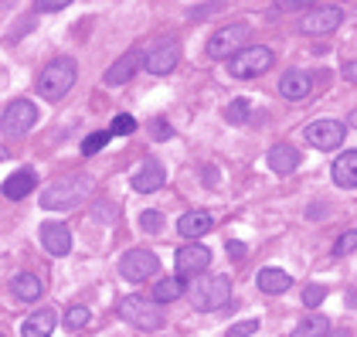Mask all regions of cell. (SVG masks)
I'll return each mask as SVG.
<instances>
[{
  "instance_id": "8fae6325",
  "label": "cell",
  "mask_w": 357,
  "mask_h": 337,
  "mask_svg": "<svg viewBox=\"0 0 357 337\" xmlns=\"http://www.w3.org/2000/svg\"><path fill=\"white\" fill-rule=\"evenodd\" d=\"M177 61H181V45H177V41H164V45H157L150 55L143 58L139 65H143L150 75H170V72L177 68Z\"/></svg>"
},
{
  "instance_id": "6da1fadb",
  "label": "cell",
  "mask_w": 357,
  "mask_h": 337,
  "mask_svg": "<svg viewBox=\"0 0 357 337\" xmlns=\"http://www.w3.org/2000/svg\"><path fill=\"white\" fill-rule=\"evenodd\" d=\"M92 195V177L89 174H65L55 177L45 191H41V208L48 211H72Z\"/></svg>"
},
{
  "instance_id": "f35d334b",
  "label": "cell",
  "mask_w": 357,
  "mask_h": 337,
  "mask_svg": "<svg viewBox=\"0 0 357 337\" xmlns=\"http://www.w3.org/2000/svg\"><path fill=\"white\" fill-rule=\"evenodd\" d=\"M3 160H7V147H0V164H3Z\"/></svg>"
},
{
  "instance_id": "8d00e7d4",
  "label": "cell",
  "mask_w": 357,
  "mask_h": 337,
  "mask_svg": "<svg viewBox=\"0 0 357 337\" xmlns=\"http://www.w3.org/2000/svg\"><path fill=\"white\" fill-rule=\"evenodd\" d=\"M221 7V0H215V3H208V7H201V10H191V17H208L211 10H218Z\"/></svg>"
},
{
  "instance_id": "f1b7e54d",
  "label": "cell",
  "mask_w": 357,
  "mask_h": 337,
  "mask_svg": "<svg viewBox=\"0 0 357 337\" xmlns=\"http://www.w3.org/2000/svg\"><path fill=\"white\" fill-rule=\"evenodd\" d=\"M89 324V307H68L65 310V327H72V331H79V327H85Z\"/></svg>"
},
{
  "instance_id": "d6a6232c",
  "label": "cell",
  "mask_w": 357,
  "mask_h": 337,
  "mask_svg": "<svg viewBox=\"0 0 357 337\" xmlns=\"http://www.w3.org/2000/svg\"><path fill=\"white\" fill-rule=\"evenodd\" d=\"M139 228H143V232H160V228H164L160 211H143V215H139Z\"/></svg>"
},
{
  "instance_id": "cb8c5ba5",
  "label": "cell",
  "mask_w": 357,
  "mask_h": 337,
  "mask_svg": "<svg viewBox=\"0 0 357 337\" xmlns=\"http://www.w3.org/2000/svg\"><path fill=\"white\" fill-rule=\"evenodd\" d=\"M289 337H333V327H330L327 317H320V313H313V317H306L296 324V331Z\"/></svg>"
},
{
  "instance_id": "484cf974",
  "label": "cell",
  "mask_w": 357,
  "mask_h": 337,
  "mask_svg": "<svg viewBox=\"0 0 357 337\" xmlns=\"http://www.w3.org/2000/svg\"><path fill=\"white\" fill-rule=\"evenodd\" d=\"M248 119H252V103H248V99H231V103L225 106V123L245 126Z\"/></svg>"
},
{
  "instance_id": "836d02e7",
  "label": "cell",
  "mask_w": 357,
  "mask_h": 337,
  "mask_svg": "<svg viewBox=\"0 0 357 337\" xmlns=\"http://www.w3.org/2000/svg\"><path fill=\"white\" fill-rule=\"evenodd\" d=\"M255 331H259V320L252 317V320H238V324L228 331V337H252Z\"/></svg>"
},
{
  "instance_id": "d6986e66",
  "label": "cell",
  "mask_w": 357,
  "mask_h": 337,
  "mask_svg": "<svg viewBox=\"0 0 357 337\" xmlns=\"http://www.w3.org/2000/svg\"><path fill=\"white\" fill-rule=\"evenodd\" d=\"M333 184L344 188V191H354L357 188V150H344L333 160Z\"/></svg>"
},
{
  "instance_id": "9c48e42d",
  "label": "cell",
  "mask_w": 357,
  "mask_h": 337,
  "mask_svg": "<svg viewBox=\"0 0 357 337\" xmlns=\"http://www.w3.org/2000/svg\"><path fill=\"white\" fill-rule=\"evenodd\" d=\"M306 143L313 150H337L340 143L347 140V126L340 119H313L306 130H303Z\"/></svg>"
},
{
  "instance_id": "1f68e13d",
  "label": "cell",
  "mask_w": 357,
  "mask_h": 337,
  "mask_svg": "<svg viewBox=\"0 0 357 337\" xmlns=\"http://www.w3.org/2000/svg\"><path fill=\"white\" fill-rule=\"evenodd\" d=\"M357 246V232H344L340 239H337V246H333V255H351Z\"/></svg>"
},
{
  "instance_id": "e575fe53",
  "label": "cell",
  "mask_w": 357,
  "mask_h": 337,
  "mask_svg": "<svg viewBox=\"0 0 357 337\" xmlns=\"http://www.w3.org/2000/svg\"><path fill=\"white\" fill-rule=\"evenodd\" d=\"M72 0H34V10L38 14H55V10H65Z\"/></svg>"
},
{
  "instance_id": "7a4b0ae2",
  "label": "cell",
  "mask_w": 357,
  "mask_h": 337,
  "mask_svg": "<svg viewBox=\"0 0 357 337\" xmlns=\"http://www.w3.org/2000/svg\"><path fill=\"white\" fill-rule=\"evenodd\" d=\"M184 293H188V300H191V307L197 313H215V310H221L228 304L231 283H228V276H221V273H197L184 286Z\"/></svg>"
},
{
  "instance_id": "30bf717a",
  "label": "cell",
  "mask_w": 357,
  "mask_h": 337,
  "mask_svg": "<svg viewBox=\"0 0 357 337\" xmlns=\"http://www.w3.org/2000/svg\"><path fill=\"white\" fill-rule=\"evenodd\" d=\"M344 24V10L337 7V3H330V7H313V10H306L300 21V31L303 34H333V31Z\"/></svg>"
},
{
  "instance_id": "8992f818",
  "label": "cell",
  "mask_w": 357,
  "mask_h": 337,
  "mask_svg": "<svg viewBox=\"0 0 357 337\" xmlns=\"http://www.w3.org/2000/svg\"><path fill=\"white\" fill-rule=\"evenodd\" d=\"M34 123H38V106L31 99H14V103H7V110L0 112L3 137H24L28 130H34Z\"/></svg>"
},
{
  "instance_id": "603a6c76",
  "label": "cell",
  "mask_w": 357,
  "mask_h": 337,
  "mask_svg": "<svg viewBox=\"0 0 357 337\" xmlns=\"http://www.w3.org/2000/svg\"><path fill=\"white\" fill-rule=\"evenodd\" d=\"M41 280L34 276V273H17L14 280H10V293H14V300L17 304H34V300H41Z\"/></svg>"
},
{
  "instance_id": "52a82bcc",
  "label": "cell",
  "mask_w": 357,
  "mask_h": 337,
  "mask_svg": "<svg viewBox=\"0 0 357 337\" xmlns=\"http://www.w3.org/2000/svg\"><path fill=\"white\" fill-rule=\"evenodd\" d=\"M245 45H248V24H242V21L238 24H225V28H218L208 38V58L225 61V58H231Z\"/></svg>"
},
{
  "instance_id": "ab89813d",
  "label": "cell",
  "mask_w": 357,
  "mask_h": 337,
  "mask_svg": "<svg viewBox=\"0 0 357 337\" xmlns=\"http://www.w3.org/2000/svg\"><path fill=\"white\" fill-rule=\"evenodd\" d=\"M0 337H3V334H0Z\"/></svg>"
},
{
  "instance_id": "83f0119b",
  "label": "cell",
  "mask_w": 357,
  "mask_h": 337,
  "mask_svg": "<svg viewBox=\"0 0 357 337\" xmlns=\"http://www.w3.org/2000/svg\"><path fill=\"white\" fill-rule=\"evenodd\" d=\"M327 300V286H320V283H310L306 290H303V307H320Z\"/></svg>"
},
{
  "instance_id": "ba28073f",
  "label": "cell",
  "mask_w": 357,
  "mask_h": 337,
  "mask_svg": "<svg viewBox=\"0 0 357 337\" xmlns=\"http://www.w3.org/2000/svg\"><path fill=\"white\" fill-rule=\"evenodd\" d=\"M153 273H160V259L150 249H130V253L119 259V276L126 283H143L150 280Z\"/></svg>"
},
{
  "instance_id": "d4e9b609",
  "label": "cell",
  "mask_w": 357,
  "mask_h": 337,
  "mask_svg": "<svg viewBox=\"0 0 357 337\" xmlns=\"http://www.w3.org/2000/svg\"><path fill=\"white\" fill-rule=\"evenodd\" d=\"M184 276H167V280H160L157 286H153V300L157 304H170V300H181L184 297Z\"/></svg>"
},
{
  "instance_id": "d590c367",
  "label": "cell",
  "mask_w": 357,
  "mask_h": 337,
  "mask_svg": "<svg viewBox=\"0 0 357 337\" xmlns=\"http://www.w3.org/2000/svg\"><path fill=\"white\" fill-rule=\"evenodd\" d=\"M313 0H275V10H282V14H293V10H306Z\"/></svg>"
},
{
  "instance_id": "277c9868",
  "label": "cell",
  "mask_w": 357,
  "mask_h": 337,
  "mask_svg": "<svg viewBox=\"0 0 357 337\" xmlns=\"http://www.w3.org/2000/svg\"><path fill=\"white\" fill-rule=\"evenodd\" d=\"M75 79H79L75 61H72V58H55V61H48V65L41 68V75H38V96L48 99V103H58L61 96H68V89L75 85Z\"/></svg>"
},
{
  "instance_id": "4dcf8cb0",
  "label": "cell",
  "mask_w": 357,
  "mask_h": 337,
  "mask_svg": "<svg viewBox=\"0 0 357 337\" xmlns=\"http://www.w3.org/2000/svg\"><path fill=\"white\" fill-rule=\"evenodd\" d=\"M146 130H150V137H153V140H170V137H174V126L167 123L164 116L150 119V123H146Z\"/></svg>"
},
{
  "instance_id": "5b68a950",
  "label": "cell",
  "mask_w": 357,
  "mask_h": 337,
  "mask_svg": "<svg viewBox=\"0 0 357 337\" xmlns=\"http://www.w3.org/2000/svg\"><path fill=\"white\" fill-rule=\"evenodd\" d=\"M273 65H275V55H273V48H266V45H245V48H238L235 55L228 58V72L235 79L266 75Z\"/></svg>"
},
{
  "instance_id": "f546056e",
  "label": "cell",
  "mask_w": 357,
  "mask_h": 337,
  "mask_svg": "<svg viewBox=\"0 0 357 337\" xmlns=\"http://www.w3.org/2000/svg\"><path fill=\"white\" fill-rule=\"evenodd\" d=\"M133 130H137V119L123 112V116H116V119H112V126H109V137H130Z\"/></svg>"
},
{
  "instance_id": "44dd1931",
  "label": "cell",
  "mask_w": 357,
  "mask_h": 337,
  "mask_svg": "<svg viewBox=\"0 0 357 337\" xmlns=\"http://www.w3.org/2000/svg\"><path fill=\"white\" fill-rule=\"evenodd\" d=\"M259 290L262 293H269V297H279V293H286L289 286H293V276L286 273V269H279V266H266V269H259Z\"/></svg>"
},
{
  "instance_id": "4316f807",
  "label": "cell",
  "mask_w": 357,
  "mask_h": 337,
  "mask_svg": "<svg viewBox=\"0 0 357 337\" xmlns=\"http://www.w3.org/2000/svg\"><path fill=\"white\" fill-rule=\"evenodd\" d=\"M109 140H112L109 130H96V133H89V137L82 140V153H85V157H92V153H99V150H102Z\"/></svg>"
},
{
  "instance_id": "ffe728a7",
  "label": "cell",
  "mask_w": 357,
  "mask_h": 337,
  "mask_svg": "<svg viewBox=\"0 0 357 337\" xmlns=\"http://www.w3.org/2000/svg\"><path fill=\"white\" fill-rule=\"evenodd\" d=\"M55 327H58V317H55V310H34L28 320L21 324V334L24 337H52L55 334Z\"/></svg>"
},
{
  "instance_id": "ac0fdd59",
  "label": "cell",
  "mask_w": 357,
  "mask_h": 337,
  "mask_svg": "<svg viewBox=\"0 0 357 337\" xmlns=\"http://www.w3.org/2000/svg\"><path fill=\"white\" fill-rule=\"evenodd\" d=\"M34 188H38V174H34L31 167H21V170H14V174L3 181V188H0V191H3V197H10V201H24Z\"/></svg>"
},
{
  "instance_id": "7402d4cb",
  "label": "cell",
  "mask_w": 357,
  "mask_h": 337,
  "mask_svg": "<svg viewBox=\"0 0 357 337\" xmlns=\"http://www.w3.org/2000/svg\"><path fill=\"white\" fill-rule=\"evenodd\" d=\"M211 228H215L211 211H188V215H181V222H177V232H181L184 239H201V235H208Z\"/></svg>"
},
{
  "instance_id": "9a60e30c",
  "label": "cell",
  "mask_w": 357,
  "mask_h": 337,
  "mask_svg": "<svg viewBox=\"0 0 357 337\" xmlns=\"http://www.w3.org/2000/svg\"><path fill=\"white\" fill-rule=\"evenodd\" d=\"M139 61H143V52H137V48L126 52V55H119L109 68H106V79H102V82L112 85V89H116V85H126L139 72Z\"/></svg>"
},
{
  "instance_id": "7c38bea8",
  "label": "cell",
  "mask_w": 357,
  "mask_h": 337,
  "mask_svg": "<svg viewBox=\"0 0 357 337\" xmlns=\"http://www.w3.org/2000/svg\"><path fill=\"white\" fill-rule=\"evenodd\" d=\"M174 266L181 276H197L211 266V249L208 246H181L174 255Z\"/></svg>"
},
{
  "instance_id": "2e32d148",
  "label": "cell",
  "mask_w": 357,
  "mask_h": 337,
  "mask_svg": "<svg viewBox=\"0 0 357 337\" xmlns=\"http://www.w3.org/2000/svg\"><path fill=\"white\" fill-rule=\"evenodd\" d=\"M310 89H313V79H310V72H303V68H289V72H282V79H279V96L282 99H306L310 96Z\"/></svg>"
},
{
  "instance_id": "74e56055",
  "label": "cell",
  "mask_w": 357,
  "mask_h": 337,
  "mask_svg": "<svg viewBox=\"0 0 357 337\" xmlns=\"http://www.w3.org/2000/svg\"><path fill=\"white\" fill-rule=\"evenodd\" d=\"M228 249H231V255H235V259H242V255H245L242 242H228Z\"/></svg>"
},
{
  "instance_id": "5bb4252c",
  "label": "cell",
  "mask_w": 357,
  "mask_h": 337,
  "mask_svg": "<svg viewBox=\"0 0 357 337\" xmlns=\"http://www.w3.org/2000/svg\"><path fill=\"white\" fill-rule=\"evenodd\" d=\"M38 239H41V246H45L52 255H68L72 253V232H68V225L45 222L41 225V232H38Z\"/></svg>"
},
{
  "instance_id": "e0dca14e",
  "label": "cell",
  "mask_w": 357,
  "mask_h": 337,
  "mask_svg": "<svg viewBox=\"0 0 357 337\" xmlns=\"http://www.w3.org/2000/svg\"><path fill=\"white\" fill-rule=\"evenodd\" d=\"M266 164H269L273 174L289 177L293 170L300 167V150H296V147H289V143H275L273 150H269V157H266Z\"/></svg>"
},
{
  "instance_id": "4fadbf2b",
  "label": "cell",
  "mask_w": 357,
  "mask_h": 337,
  "mask_svg": "<svg viewBox=\"0 0 357 337\" xmlns=\"http://www.w3.org/2000/svg\"><path fill=\"white\" fill-rule=\"evenodd\" d=\"M164 181H167V170L160 160H143L139 164V170L130 177V184H133V191H139V195H153V191H160L164 188Z\"/></svg>"
},
{
  "instance_id": "3957f363",
  "label": "cell",
  "mask_w": 357,
  "mask_h": 337,
  "mask_svg": "<svg viewBox=\"0 0 357 337\" xmlns=\"http://www.w3.org/2000/svg\"><path fill=\"white\" fill-rule=\"evenodd\" d=\"M116 317H119L123 324L137 327V331H146V334L160 331V327L167 324L164 304H157V300H143V297H123L119 307H116Z\"/></svg>"
}]
</instances>
